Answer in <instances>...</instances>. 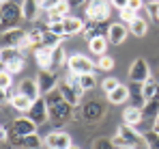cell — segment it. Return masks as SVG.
Segmentation results:
<instances>
[{"label": "cell", "mask_w": 159, "mask_h": 149, "mask_svg": "<svg viewBox=\"0 0 159 149\" xmlns=\"http://www.w3.org/2000/svg\"><path fill=\"white\" fill-rule=\"evenodd\" d=\"M37 127L39 125L34 123L28 115L24 117H17V119H13V123H11V130L15 132V134H20V136H28V134H37Z\"/></svg>", "instance_id": "cell-15"}, {"label": "cell", "mask_w": 159, "mask_h": 149, "mask_svg": "<svg viewBox=\"0 0 159 149\" xmlns=\"http://www.w3.org/2000/svg\"><path fill=\"white\" fill-rule=\"evenodd\" d=\"M116 134L125 141V145L127 149H140L146 145V141H144V134L142 132H138L133 125H127V123H120L118 125V130H116Z\"/></svg>", "instance_id": "cell-7"}, {"label": "cell", "mask_w": 159, "mask_h": 149, "mask_svg": "<svg viewBox=\"0 0 159 149\" xmlns=\"http://www.w3.org/2000/svg\"><path fill=\"white\" fill-rule=\"evenodd\" d=\"M142 119H144V115H142V108H138V106H127V108L123 110V123L135 127Z\"/></svg>", "instance_id": "cell-20"}, {"label": "cell", "mask_w": 159, "mask_h": 149, "mask_svg": "<svg viewBox=\"0 0 159 149\" xmlns=\"http://www.w3.org/2000/svg\"><path fill=\"white\" fill-rule=\"evenodd\" d=\"M110 15H112V4H110V0H88V2H86V17H88L90 22L103 24V22L110 20Z\"/></svg>", "instance_id": "cell-4"}, {"label": "cell", "mask_w": 159, "mask_h": 149, "mask_svg": "<svg viewBox=\"0 0 159 149\" xmlns=\"http://www.w3.org/2000/svg\"><path fill=\"white\" fill-rule=\"evenodd\" d=\"M28 46H34V48H43V28H34V30H28Z\"/></svg>", "instance_id": "cell-30"}, {"label": "cell", "mask_w": 159, "mask_h": 149, "mask_svg": "<svg viewBox=\"0 0 159 149\" xmlns=\"http://www.w3.org/2000/svg\"><path fill=\"white\" fill-rule=\"evenodd\" d=\"M78 78H80V84H82L84 91H95V87H97L95 74H84V76H78Z\"/></svg>", "instance_id": "cell-32"}, {"label": "cell", "mask_w": 159, "mask_h": 149, "mask_svg": "<svg viewBox=\"0 0 159 149\" xmlns=\"http://www.w3.org/2000/svg\"><path fill=\"white\" fill-rule=\"evenodd\" d=\"M110 4L114 7V9H127V4H129V0H110Z\"/></svg>", "instance_id": "cell-41"}, {"label": "cell", "mask_w": 159, "mask_h": 149, "mask_svg": "<svg viewBox=\"0 0 159 149\" xmlns=\"http://www.w3.org/2000/svg\"><path fill=\"white\" fill-rule=\"evenodd\" d=\"M159 95V82L157 80H146L144 84H142V97H144V104L148 102V99H153V97H157Z\"/></svg>", "instance_id": "cell-24"}, {"label": "cell", "mask_w": 159, "mask_h": 149, "mask_svg": "<svg viewBox=\"0 0 159 149\" xmlns=\"http://www.w3.org/2000/svg\"><path fill=\"white\" fill-rule=\"evenodd\" d=\"M118 84H120V82H118L116 78H103V82H101V89L106 91V95H110V93H112V91H114Z\"/></svg>", "instance_id": "cell-37"}, {"label": "cell", "mask_w": 159, "mask_h": 149, "mask_svg": "<svg viewBox=\"0 0 159 149\" xmlns=\"http://www.w3.org/2000/svg\"><path fill=\"white\" fill-rule=\"evenodd\" d=\"M142 134H144V141H146L148 149H159V134L157 132L148 130V132H142Z\"/></svg>", "instance_id": "cell-34"}, {"label": "cell", "mask_w": 159, "mask_h": 149, "mask_svg": "<svg viewBox=\"0 0 159 149\" xmlns=\"http://www.w3.org/2000/svg\"><path fill=\"white\" fill-rule=\"evenodd\" d=\"M67 67H69V74L84 76V74H95L97 63H95L93 58H88L86 54H71V56H69Z\"/></svg>", "instance_id": "cell-5"}, {"label": "cell", "mask_w": 159, "mask_h": 149, "mask_svg": "<svg viewBox=\"0 0 159 149\" xmlns=\"http://www.w3.org/2000/svg\"><path fill=\"white\" fill-rule=\"evenodd\" d=\"M28 117L34 121L37 125H43L50 121V110H48V102H45V97H39L32 102V108L26 112Z\"/></svg>", "instance_id": "cell-12"}, {"label": "cell", "mask_w": 159, "mask_h": 149, "mask_svg": "<svg viewBox=\"0 0 159 149\" xmlns=\"http://www.w3.org/2000/svg\"><path fill=\"white\" fill-rule=\"evenodd\" d=\"M37 80H39V89H41V95L45 97V95H50L54 91H58V87H60V74H58V69H41L39 76H37Z\"/></svg>", "instance_id": "cell-6"}, {"label": "cell", "mask_w": 159, "mask_h": 149, "mask_svg": "<svg viewBox=\"0 0 159 149\" xmlns=\"http://www.w3.org/2000/svg\"><path fill=\"white\" fill-rule=\"evenodd\" d=\"M24 67H26V56H24V54H20V56H15L11 63H7L2 69H7L9 74L15 76V74H22V72H24Z\"/></svg>", "instance_id": "cell-27"}, {"label": "cell", "mask_w": 159, "mask_h": 149, "mask_svg": "<svg viewBox=\"0 0 159 149\" xmlns=\"http://www.w3.org/2000/svg\"><path fill=\"white\" fill-rule=\"evenodd\" d=\"M20 54H24L22 50H17V48H2L0 50V63H2V67L7 65V63H11L15 56H20Z\"/></svg>", "instance_id": "cell-31"}, {"label": "cell", "mask_w": 159, "mask_h": 149, "mask_svg": "<svg viewBox=\"0 0 159 149\" xmlns=\"http://www.w3.org/2000/svg\"><path fill=\"white\" fill-rule=\"evenodd\" d=\"M0 41H2V48H17V50H22V52H26L30 48L28 46V32L24 28H17V26L2 30Z\"/></svg>", "instance_id": "cell-3"}, {"label": "cell", "mask_w": 159, "mask_h": 149, "mask_svg": "<svg viewBox=\"0 0 159 149\" xmlns=\"http://www.w3.org/2000/svg\"><path fill=\"white\" fill-rule=\"evenodd\" d=\"M52 63H54V69H62L67 63H69V54L62 46H56L52 50Z\"/></svg>", "instance_id": "cell-22"}, {"label": "cell", "mask_w": 159, "mask_h": 149, "mask_svg": "<svg viewBox=\"0 0 159 149\" xmlns=\"http://www.w3.org/2000/svg\"><path fill=\"white\" fill-rule=\"evenodd\" d=\"M114 65H116V61L112 56H107V54L99 56V61H97V69H101V72H112Z\"/></svg>", "instance_id": "cell-33"}, {"label": "cell", "mask_w": 159, "mask_h": 149, "mask_svg": "<svg viewBox=\"0 0 159 149\" xmlns=\"http://www.w3.org/2000/svg\"><path fill=\"white\" fill-rule=\"evenodd\" d=\"M62 26H65V32H67V37L80 35V32H84V28H86V24H84L80 17H73V15H67V17L62 20Z\"/></svg>", "instance_id": "cell-18"}, {"label": "cell", "mask_w": 159, "mask_h": 149, "mask_svg": "<svg viewBox=\"0 0 159 149\" xmlns=\"http://www.w3.org/2000/svg\"><path fill=\"white\" fill-rule=\"evenodd\" d=\"M153 132H157V134H159V115H157V119H155V125H153Z\"/></svg>", "instance_id": "cell-44"}, {"label": "cell", "mask_w": 159, "mask_h": 149, "mask_svg": "<svg viewBox=\"0 0 159 149\" xmlns=\"http://www.w3.org/2000/svg\"><path fill=\"white\" fill-rule=\"evenodd\" d=\"M129 32L135 35V37H146V32H148V22H146L144 17H135L131 24H129Z\"/></svg>", "instance_id": "cell-26"}, {"label": "cell", "mask_w": 159, "mask_h": 149, "mask_svg": "<svg viewBox=\"0 0 159 149\" xmlns=\"http://www.w3.org/2000/svg\"><path fill=\"white\" fill-rule=\"evenodd\" d=\"M129 80L133 84H144L146 80H151V67L146 63V58L138 56L129 67Z\"/></svg>", "instance_id": "cell-9"}, {"label": "cell", "mask_w": 159, "mask_h": 149, "mask_svg": "<svg viewBox=\"0 0 159 149\" xmlns=\"http://www.w3.org/2000/svg\"><path fill=\"white\" fill-rule=\"evenodd\" d=\"M93 147L95 149H116L114 143H112V138H106V136H103V138H97V141L93 143Z\"/></svg>", "instance_id": "cell-38"}, {"label": "cell", "mask_w": 159, "mask_h": 149, "mask_svg": "<svg viewBox=\"0 0 159 149\" xmlns=\"http://www.w3.org/2000/svg\"><path fill=\"white\" fill-rule=\"evenodd\" d=\"M71 149H80V147H75V145H73V147H71Z\"/></svg>", "instance_id": "cell-45"}, {"label": "cell", "mask_w": 159, "mask_h": 149, "mask_svg": "<svg viewBox=\"0 0 159 149\" xmlns=\"http://www.w3.org/2000/svg\"><path fill=\"white\" fill-rule=\"evenodd\" d=\"M142 115H144V119H157L159 115V95L153 99H148L144 106H142Z\"/></svg>", "instance_id": "cell-25"}, {"label": "cell", "mask_w": 159, "mask_h": 149, "mask_svg": "<svg viewBox=\"0 0 159 149\" xmlns=\"http://www.w3.org/2000/svg\"><path fill=\"white\" fill-rule=\"evenodd\" d=\"M11 106L17 110V112H24L26 115L28 110L32 108V99H28L26 95H22V93H17L15 97H13V102H11Z\"/></svg>", "instance_id": "cell-28"}, {"label": "cell", "mask_w": 159, "mask_h": 149, "mask_svg": "<svg viewBox=\"0 0 159 149\" xmlns=\"http://www.w3.org/2000/svg\"><path fill=\"white\" fill-rule=\"evenodd\" d=\"M58 91H60V95L65 97L67 104H71L73 108H78L82 106V97H84V89H82V84H80V78L73 74H67L62 80H60V87H58Z\"/></svg>", "instance_id": "cell-2"}, {"label": "cell", "mask_w": 159, "mask_h": 149, "mask_svg": "<svg viewBox=\"0 0 159 149\" xmlns=\"http://www.w3.org/2000/svg\"><path fill=\"white\" fill-rule=\"evenodd\" d=\"M60 4V0H41V11H45V13H52L54 9Z\"/></svg>", "instance_id": "cell-39"}, {"label": "cell", "mask_w": 159, "mask_h": 149, "mask_svg": "<svg viewBox=\"0 0 159 149\" xmlns=\"http://www.w3.org/2000/svg\"><path fill=\"white\" fill-rule=\"evenodd\" d=\"M45 149H71L73 147V141L67 132H58L54 130L50 134H45Z\"/></svg>", "instance_id": "cell-11"}, {"label": "cell", "mask_w": 159, "mask_h": 149, "mask_svg": "<svg viewBox=\"0 0 159 149\" xmlns=\"http://www.w3.org/2000/svg\"><path fill=\"white\" fill-rule=\"evenodd\" d=\"M80 115H82V119L84 121H88V123H95V121H101L103 119V115H106V108H103V104L101 102H86V104H82L80 106Z\"/></svg>", "instance_id": "cell-10"}, {"label": "cell", "mask_w": 159, "mask_h": 149, "mask_svg": "<svg viewBox=\"0 0 159 149\" xmlns=\"http://www.w3.org/2000/svg\"><path fill=\"white\" fill-rule=\"evenodd\" d=\"M127 35H129V28H127V24H123V22H112V24L106 26V37L112 46L125 43Z\"/></svg>", "instance_id": "cell-13"}, {"label": "cell", "mask_w": 159, "mask_h": 149, "mask_svg": "<svg viewBox=\"0 0 159 149\" xmlns=\"http://www.w3.org/2000/svg\"><path fill=\"white\" fill-rule=\"evenodd\" d=\"M52 50L54 48H34V61H37L39 69H54Z\"/></svg>", "instance_id": "cell-17"}, {"label": "cell", "mask_w": 159, "mask_h": 149, "mask_svg": "<svg viewBox=\"0 0 159 149\" xmlns=\"http://www.w3.org/2000/svg\"><path fill=\"white\" fill-rule=\"evenodd\" d=\"M82 35L86 37V41H90V39H95V37H101V35H103V30H101V24H99V22H88Z\"/></svg>", "instance_id": "cell-29"}, {"label": "cell", "mask_w": 159, "mask_h": 149, "mask_svg": "<svg viewBox=\"0 0 159 149\" xmlns=\"http://www.w3.org/2000/svg\"><path fill=\"white\" fill-rule=\"evenodd\" d=\"M118 15H120V22H123V24H131L133 20L138 17V13H135L133 9H129V7H127V9H120Z\"/></svg>", "instance_id": "cell-36"}, {"label": "cell", "mask_w": 159, "mask_h": 149, "mask_svg": "<svg viewBox=\"0 0 159 149\" xmlns=\"http://www.w3.org/2000/svg\"><path fill=\"white\" fill-rule=\"evenodd\" d=\"M45 145V141L39 136V132L37 134H28V136H22V147L20 149H43Z\"/></svg>", "instance_id": "cell-23"}, {"label": "cell", "mask_w": 159, "mask_h": 149, "mask_svg": "<svg viewBox=\"0 0 159 149\" xmlns=\"http://www.w3.org/2000/svg\"><path fill=\"white\" fill-rule=\"evenodd\" d=\"M84 2H86V0H69L71 7H78V4H84Z\"/></svg>", "instance_id": "cell-43"}, {"label": "cell", "mask_w": 159, "mask_h": 149, "mask_svg": "<svg viewBox=\"0 0 159 149\" xmlns=\"http://www.w3.org/2000/svg\"><path fill=\"white\" fill-rule=\"evenodd\" d=\"M17 93H22V95H26L28 99H39L43 97L41 95V89H39V80L37 78H24V80H20V84H17Z\"/></svg>", "instance_id": "cell-14"}, {"label": "cell", "mask_w": 159, "mask_h": 149, "mask_svg": "<svg viewBox=\"0 0 159 149\" xmlns=\"http://www.w3.org/2000/svg\"><path fill=\"white\" fill-rule=\"evenodd\" d=\"M41 13V0H22V17L26 22H34Z\"/></svg>", "instance_id": "cell-16"}, {"label": "cell", "mask_w": 159, "mask_h": 149, "mask_svg": "<svg viewBox=\"0 0 159 149\" xmlns=\"http://www.w3.org/2000/svg\"><path fill=\"white\" fill-rule=\"evenodd\" d=\"M48 102V110H50V121H54L56 125H62L65 121L71 119V104H67L65 97L60 95V91H54L50 95H45Z\"/></svg>", "instance_id": "cell-1"}, {"label": "cell", "mask_w": 159, "mask_h": 149, "mask_svg": "<svg viewBox=\"0 0 159 149\" xmlns=\"http://www.w3.org/2000/svg\"><path fill=\"white\" fill-rule=\"evenodd\" d=\"M20 17H22V4H15L13 0L2 4V11H0V26H2V30L13 28Z\"/></svg>", "instance_id": "cell-8"}, {"label": "cell", "mask_w": 159, "mask_h": 149, "mask_svg": "<svg viewBox=\"0 0 159 149\" xmlns=\"http://www.w3.org/2000/svg\"><path fill=\"white\" fill-rule=\"evenodd\" d=\"M131 97V91H129V87H125V84H118L110 95H107V102L110 104H114V106H120V104H125L127 99Z\"/></svg>", "instance_id": "cell-19"}, {"label": "cell", "mask_w": 159, "mask_h": 149, "mask_svg": "<svg viewBox=\"0 0 159 149\" xmlns=\"http://www.w3.org/2000/svg\"><path fill=\"white\" fill-rule=\"evenodd\" d=\"M155 2H157V4H159V0H155Z\"/></svg>", "instance_id": "cell-46"}, {"label": "cell", "mask_w": 159, "mask_h": 149, "mask_svg": "<svg viewBox=\"0 0 159 149\" xmlns=\"http://www.w3.org/2000/svg\"><path fill=\"white\" fill-rule=\"evenodd\" d=\"M153 17L159 22V4H155V7H153Z\"/></svg>", "instance_id": "cell-42"}, {"label": "cell", "mask_w": 159, "mask_h": 149, "mask_svg": "<svg viewBox=\"0 0 159 149\" xmlns=\"http://www.w3.org/2000/svg\"><path fill=\"white\" fill-rule=\"evenodd\" d=\"M107 46H110V41H107L106 35H101V37H95V39H90L88 41V50L95 54V56H103L106 54Z\"/></svg>", "instance_id": "cell-21"}, {"label": "cell", "mask_w": 159, "mask_h": 149, "mask_svg": "<svg viewBox=\"0 0 159 149\" xmlns=\"http://www.w3.org/2000/svg\"><path fill=\"white\" fill-rule=\"evenodd\" d=\"M13 87V74H9L7 69L0 72V91H7Z\"/></svg>", "instance_id": "cell-35"}, {"label": "cell", "mask_w": 159, "mask_h": 149, "mask_svg": "<svg viewBox=\"0 0 159 149\" xmlns=\"http://www.w3.org/2000/svg\"><path fill=\"white\" fill-rule=\"evenodd\" d=\"M127 7L133 9V11L138 13V11H142V9H144V0H129V4H127Z\"/></svg>", "instance_id": "cell-40"}]
</instances>
